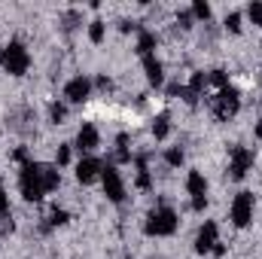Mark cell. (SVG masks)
<instances>
[{
	"label": "cell",
	"mask_w": 262,
	"mask_h": 259,
	"mask_svg": "<svg viewBox=\"0 0 262 259\" xmlns=\"http://www.w3.org/2000/svg\"><path fill=\"white\" fill-rule=\"evenodd\" d=\"M0 61H3V67H6V73H12V76H25V73H28V67H31V55H28L25 43L12 40V43L3 49Z\"/></svg>",
	"instance_id": "cell-1"
},
{
	"label": "cell",
	"mask_w": 262,
	"mask_h": 259,
	"mask_svg": "<svg viewBox=\"0 0 262 259\" xmlns=\"http://www.w3.org/2000/svg\"><path fill=\"white\" fill-rule=\"evenodd\" d=\"M177 232V213L171 207H156L146 223V235H174Z\"/></svg>",
	"instance_id": "cell-2"
},
{
	"label": "cell",
	"mask_w": 262,
	"mask_h": 259,
	"mask_svg": "<svg viewBox=\"0 0 262 259\" xmlns=\"http://www.w3.org/2000/svg\"><path fill=\"white\" fill-rule=\"evenodd\" d=\"M229 213H232V223H235L238 229L250 226V220H253V192H238L235 195Z\"/></svg>",
	"instance_id": "cell-3"
},
{
	"label": "cell",
	"mask_w": 262,
	"mask_h": 259,
	"mask_svg": "<svg viewBox=\"0 0 262 259\" xmlns=\"http://www.w3.org/2000/svg\"><path fill=\"white\" fill-rule=\"evenodd\" d=\"M101 180H104V192H107L110 201H122L125 198V186H122V177H119L116 165H104Z\"/></svg>",
	"instance_id": "cell-4"
},
{
	"label": "cell",
	"mask_w": 262,
	"mask_h": 259,
	"mask_svg": "<svg viewBox=\"0 0 262 259\" xmlns=\"http://www.w3.org/2000/svg\"><path fill=\"white\" fill-rule=\"evenodd\" d=\"M89 95H92V79L89 76H73L64 85L67 104H82V101H89Z\"/></svg>",
	"instance_id": "cell-5"
},
{
	"label": "cell",
	"mask_w": 262,
	"mask_h": 259,
	"mask_svg": "<svg viewBox=\"0 0 262 259\" xmlns=\"http://www.w3.org/2000/svg\"><path fill=\"white\" fill-rule=\"evenodd\" d=\"M253 165V153L247 149V146H232V177L235 180H241L244 174H247V168Z\"/></svg>",
	"instance_id": "cell-6"
},
{
	"label": "cell",
	"mask_w": 262,
	"mask_h": 259,
	"mask_svg": "<svg viewBox=\"0 0 262 259\" xmlns=\"http://www.w3.org/2000/svg\"><path fill=\"white\" fill-rule=\"evenodd\" d=\"M101 146V134H98V128L92 125V122H82V128H79V134H76V149L79 153H95Z\"/></svg>",
	"instance_id": "cell-7"
},
{
	"label": "cell",
	"mask_w": 262,
	"mask_h": 259,
	"mask_svg": "<svg viewBox=\"0 0 262 259\" xmlns=\"http://www.w3.org/2000/svg\"><path fill=\"white\" fill-rule=\"evenodd\" d=\"M216 235H220L216 223H213V220H207V223L198 229V238H195V250H198V253H207V250H213V244L220 241Z\"/></svg>",
	"instance_id": "cell-8"
},
{
	"label": "cell",
	"mask_w": 262,
	"mask_h": 259,
	"mask_svg": "<svg viewBox=\"0 0 262 259\" xmlns=\"http://www.w3.org/2000/svg\"><path fill=\"white\" fill-rule=\"evenodd\" d=\"M101 171H104V165H101L95 156H85V159L76 165V180H79V183H92L95 177H101Z\"/></svg>",
	"instance_id": "cell-9"
},
{
	"label": "cell",
	"mask_w": 262,
	"mask_h": 259,
	"mask_svg": "<svg viewBox=\"0 0 262 259\" xmlns=\"http://www.w3.org/2000/svg\"><path fill=\"white\" fill-rule=\"evenodd\" d=\"M143 70H146V82L149 85H165V64L156 58V55H149V58H143Z\"/></svg>",
	"instance_id": "cell-10"
},
{
	"label": "cell",
	"mask_w": 262,
	"mask_h": 259,
	"mask_svg": "<svg viewBox=\"0 0 262 259\" xmlns=\"http://www.w3.org/2000/svg\"><path fill=\"white\" fill-rule=\"evenodd\" d=\"M186 192L198 198V195L207 192V180H204V174L201 171H189V177H186Z\"/></svg>",
	"instance_id": "cell-11"
},
{
	"label": "cell",
	"mask_w": 262,
	"mask_h": 259,
	"mask_svg": "<svg viewBox=\"0 0 262 259\" xmlns=\"http://www.w3.org/2000/svg\"><path fill=\"white\" fill-rule=\"evenodd\" d=\"M156 43H159V40H156L152 31H140V37H137V52H140L143 58H149L152 49H156Z\"/></svg>",
	"instance_id": "cell-12"
},
{
	"label": "cell",
	"mask_w": 262,
	"mask_h": 259,
	"mask_svg": "<svg viewBox=\"0 0 262 259\" xmlns=\"http://www.w3.org/2000/svg\"><path fill=\"white\" fill-rule=\"evenodd\" d=\"M104 37H107V25H104L101 18L89 21V40H92L95 46H101V43H104Z\"/></svg>",
	"instance_id": "cell-13"
},
{
	"label": "cell",
	"mask_w": 262,
	"mask_h": 259,
	"mask_svg": "<svg viewBox=\"0 0 262 259\" xmlns=\"http://www.w3.org/2000/svg\"><path fill=\"white\" fill-rule=\"evenodd\" d=\"M152 134H156V140H165V137L171 134V116H168V113L156 116V122H152Z\"/></svg>",
	"instance_id": "cell-14"
},
{
	"label": "cell",
	"mask_w": 262,
	"mask_h": 259,
	"mask_svg": "<svg viewBox=\"0 0 262 259\" xmlns=\"http://www.w3.org/2000/svg\"><path fill=\"white\" fill-rule=\"evenodd\" d=\"M58 183H61V174H58V168H43V189L46 192H52V189H58Z\"/></svg>",
	"instance_id": "cell-15"
},
{
	"label": "cell",
	"mask_w": 262,
	"mask_h": 259,
	"mask_svg": "<svg viewBox=\"0 0 262 259\" xmlns=\"http://www.w3.org/2000/svg\"><path fill=\"white\" fill-rule=\"evenodd\" d=\"M165 162H168L171 168H180V165H183V149H180V146L168 149V153H165Z\"/></svg>",
	"instance_id": "cell-16"
},
{
	"label": "cell",
	"mask_w": 262,
	"mask_h": 259,
	"mask_svg": "<svg viewBox=\"0 0 262 259\" xmlns=\"http://www.w3.org/2000/svg\"><path fill=\"white\" fill-rule=\"evenodd\" d=\"M192 15H195V18H201V21H207V18H210V3L195 0V3H192Z\"/></svg>",
	"instance_id": "cell-17"
},
{
	"label": "cell",
	"mask_w": 262,
	"mask_h": 259,
	"mask_svg": "<svg viewBox=\"0 0 262 259\" xmlns=\"http://www.w3.org/2000/svg\"><path fill=\"white\" fill-rule=\"evenodd\" d=\"M247 15H250V21H253V25H259V28H262V3H259V0H253V3L247 6Z\"/></svg>",
	"instance_id": "cell-18"
},
{
	"label": "cell",
	"mask_w": 262,
	"mask_h": 259,
	"mask_svg": "<svg viewBox=\"0 0 262 259\" xmlns=\"http://www.w3.org/2000/svg\"><path fill=\"white\" fill-rule=\"evenodd\" d=\"M58 165H61V168L70 165V146H67V143H61V146H58V153H55V168H58Z\"/></svg>",
	"instance_id": "cell-19"
},
{
	"label": "cell",
	"mask_w": 262,
	"mask_h": 259,
	"mask_svg": "<svg viewBox=\"0 0 262 259\" xmlns=\"http://www.w3.org/2000/svg\"><path fill=\"white\" fill-rule=\"evenodd\" d=\"M49 116H52V122H64V116H67V107H64V104H58V101H55V104L49 107Z\"/></svg>",
	"instance_id": "cell-20"
},
{
	"label": "cell",
	"mask_w": 262,
	"mask_h": 259,
	"mask_svg": "<svg viewBox=\"0 0 262 259\" xmlns=\"http://www.w3.org/2000/svg\"><path fill=\"white\" fill-rule=\"evenodd\" d=\"M226 28H229L232 34H238V31H241V12H229V15H226Z\"/></svg>",
	"instance_id": "cell-21"
},
{
	"label": "cell",
	"mask_w": 262,
	"mask_h": 259,
	"mask_svg": "<svg viewBox=\"0 0 262 259\" xmlns=\"http://www.w3.org/2000/svg\"><path fill=\"white\" fill-rule=\"evenodd\" d=\"M177 21H180V28H192V21H195V15H192V9H183V12H177Z\"/></svg>",
	"instance_id": "cell-22"
},
{
	"label": "cell",
	"mask_w": 262,
	"mask_h": 259,
	"mask_svg": "<svg viewBox=\"0 0 262 259\" xmlns=\"http://www.w3.org/2000/svg\"><path fill=\"white\" fill-rule=\"evenodd\" d=\"M64 223H67V210L55 207V210H52V226H64Z\"/></svg>",
	"instance_id": "cell-23"
},
{
	"label": "cell",
	"mask_w": 262,
	"mask_h": 259,
	"mask_svg": "<svg viewBox=\"0 0 262 259\" xmlns=\"http://www.w3.org/2000/svg\"><path fill=\"white\" fill-rule=\"evenodd\" d=\"M192 207H195V210H204V207H207V198H204V195L192 198Z\"/></svg>",
	"instance_id": "cell-24"
},
{
	"label": "cell",
	"mask_w": 262,
	"mask_h": 259,
	"mask_svg": "<svg viewBox=\"0 0 262 259\" xmlns=\"http://www.w3.org/2000/svg\"><path fill=\"white\" fill-rule=\"evenodd\" d=\"M95 82H98V89H104V92H107V89H110V85H113V82H110V79H107V76H98V79H95Z\"/></svg>",
	"instance_id": "cell-25"
},
{
	"label": "cell",
	"mask_w": 262,
	"mask_h": 259,
	"mask_svg": "<svg viewBox=\"0 0 262 259\" xmlns=\"http://www.w3.org/2000/svg\"><path fill=\"white\" fill-rule=\"evenodd\" d=\"M6 207H9V198H6L3 189H0V213H6Z\"/></svg>",
	"instance_id": "cell-26"
},
{
	"label": "cell",
	"mask_w": 262,
	"mask_h": 259,
	"mask_svg": "<svg viewBox=\"0 0 262 259\" xmlns=\"http://www.w3.org/2000/svg\"><path fill=\"white\" fill-rule=\"evenodd\" d=\"M253 134H256V137H259V140H262V119H259V122H256V131H253Z\"/></svg>",
	"instance_id": "cell-27"
}]
</instances>
